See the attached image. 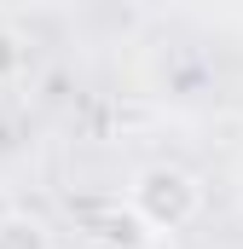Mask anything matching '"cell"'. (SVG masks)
I'll list each match as a JSON object with an SVG mask.
<instances>
[{
	"label": "cell",
	"mask_w": 243,
	"mask_h": 249,
	"mask_svg": "<svg viewBox=\"0 0 243 249\" xmlns=\"http://www.w3.org/2000/svg\"><path fill=\"white\" fill-rule=\"evenodd\" d=\"M81 249H110V244H99V238H87V244H81Z\"/></svg>",
	"instance_id": "5b68a950"
},
{
	"label": "cell",
	"mask_w": 243,
	"mask_h": 249,
	"mask_svg": "<svg viewBox=\"0 0 243 249\" xmlns=\"http://www.w3.org/2000/svg\"><path fill=\"white\" fill-rule=\"evenodd\" d=\"M93 238L110 244V249H156V232L133 214V203H122V209H110V214H99Z\"/></svg>",
	"instance_id": "7a4b0ae2"
},
{
	"label": "cell",
	"mask_w": 243,
	"mask_h": 249,
	"mask_svg": "<svg viewBox=\"0 0 243 249\" xmlns=\"http://www.w3.org/2000/svg\"><path fill=\"white\" fill-rule=\"evenodd\" d=\"M17 75H23V35L0 23V87H12Z\"/></svg>",
	"instance_id": "277c9868"
},
{
	"label": "cell",
	"mask_w": 243,
	"mask_h": 249,
	"mask_svg": "<svg viewBox=\"0 0 243 249\" xmlns=\"http://www.w3.org/2000/svg\"><path fill=\"white\" fill-rule=\"evenodd\" d=\"M0 249H52V238L29 214H0Z\"/></svg>",
	"instance_id": "3957f363"
},
{
	"label": "cell",
	"mask_w": 243,
	"mask_h": 249,
	"mask_svg": "<svg viewBox=\"0 0 243 249\" xmlns=\"http://www.w3.org/2000/svg\"><path fill=\"white\" fill-rule=\"evenodd\" d=\"M127 203H133V214H139L156 238H168V232H180V226L197 220L203 186H197V174H185V168H174V162H151V168L133 174Z\"/></svg>",
	"instance_id": "6da1fadb"
}]
</instances>
